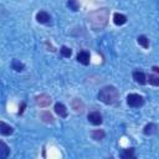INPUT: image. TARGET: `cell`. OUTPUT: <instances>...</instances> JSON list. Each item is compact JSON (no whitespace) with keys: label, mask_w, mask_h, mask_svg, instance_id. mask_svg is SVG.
Instances as JSON below:
<instances>
[{"label":"cell","mask_w":159,"mask_h":159,"mask_svg":"<svg viewBox=\"0 0 159 159\" xmlns=\"http://www.w3.org/2000/svg\"><path fill=\"white\" fill-rule=\"evenodd\" d=\"M109 19V10L106 7L97 9L88 14V22L94 31H99L106 27Z\"/></svg>","instance_id":"obj_1"},{"label":"cell","mask_w":159,"mask_h":159,"mask_svg":"<svg viewBox=\"0 0 159 159\" xmlns=\"http://www.w3.org/2000/svg\"><path fill=\"white\" fill-rule=\"evenodd\" d=\"M97 97L104 104H113V103H116L118 101L119 93H118V91H117L116 87H113V86H106V87H103V88L99 89Z\"/></svg>","instance_id":"obj_2"},{"label":"cell","mask_w":159,"mask_h":159,"mask_svg":"<svg viewBox=\"0 0 159 159\" xmlns=\"http://www.w3.org/2000/svg\"><path fill=\"white\" fill-rule=\"evenodd\" d=\"M127 103L129 107H133V108H139L144 104V98L140 96V94H137V93H130L127 96Z\"/></svg>","instance_id":"obj_3"},{"label":"cell","mask_w":159,"mask_h":159,"mask_svg":"<svg viewBox=\"0 0 159 159\" xmlns=\"http://www.w3.org/2000/svg\"><path fill=\"white\" fill-rule=\"evenodd\" d=\"M35 102L39 107H47L51 103V97L46 93H42V94H39L35 97Z\"/></svg>","instance_id":"obj_4"},{"label":"cell","mask_w":159,"mask_h":159,"mask_svg":"<svg viewBox=\"0 0 159 159\" xmlns=\"http://www.w3.org/2000/svg\"><path fill=\"white\" fill-rule=\"evenodd\" d=\"M87 118H88V120H89L93 125H99V124L102 123V114H101L99 112H97V111H93V112L88 113Z\"/></svg>","instance_id":"obj_5"},{"label":"cell","mask_w":159,"mask_h":159,"mask_svg":"<svg viewBox=\"0 0 159 159\" xmlns=\"http://www.w3.org/2000/svg\"><path fill=\"white\" fill-rule=\"evenodd\" d=\"M89 60H91L89 52H87V51L83 50V51H80V52L77 53V61H78L80 63L87 66V65H89Z\"/></svg>","instance_id":"obj_6"},{"label":"cell","mask_w":159,"mask_h":159,"mask_svg":"<svg viewBox=\"0 0 159 159\" xmlns=\"http://www.w3.org/2000/svg\"><path fill=\"white\" fill-rule=\"evenodd\" d=\"M133 80L139 84H145L147 83V76L142 71H134L133 72Z\"/></svg>","instance_id":"obj_7"},{"label":"cell","mask_w":159,"mask_h":159,"mask_svg":"<svg viewBox=\"0 0 159 159\" xmlns=\"http://www.w3.org/2000/svg\"><path fill=\"white\" fill-rule=\"evenodd\" d=\"M36 20L40 24H48L50 20H51V17H50V15L46 11H39L36 14Z\"/></svg>","instance_id":"obj_8"},{"label":"cell","mask_w":159,"mask_h":159,"mask_svg":"<svg viewBox=\"0 0 159 159\" xmlns=\"http://www.w3.org/2000/svg\"><path fill=\"white\" fill-rule=\"evenodd\" d=\"M71 107L75 112H82L84 109V103L80 98H73L71 102Z\"/></svg>","instance_id":"obj_9"},{"label":"cell","mask_w":159,"mask_h":159,"mask_svg":"<svg viewBox=\"0 0 159 159\" xmlns=\"http://www.w3.org/2000/svg\"><path fill=\"white\" fill-rule=\"evenodd\" d=\"M113 22L118 26L120 25H124L127 22V16L123 15V14H119V12H114L113 14Z\"/></svg>","instance_id":"obj_10"},{"label":"cell","mask_w":159,"mask_h":159,"mask_svg":"<svg viewBox=\"0 0 159 159\" xmlns=\"http://www.w3.org/2000/svg\"><path fill=\"white\" fill-rule=\"evenodd\" d=\"M55 112H56L60 117H62V118H66V117H67V108L65 107V104H62V103H60V102H57V103L55 104Z\"/></svg>","instance_id":"obj_11"},{"label":"cell","mask_w":159,"mask_h":159,"mask_svg":"<svg viewBox=\"0 0 159 159\" xmlns=\"http://www.w3.org/2000/svg\"><path fill=\"white\" fill-rule=\"evenodd\" d=\"M0 133L1 135H10L14 133V128L9 124H6L5 122H0Z\"/></svg>","instance_id":"obj_12"},{"label":"cell","mask_w":159,"mask_h":159,"mask_svg":"<svg viewBox=\"0 0 159 159\" xmlns=\"http://www.w3.org/2000/svg\"><path fill=\"white\" fill-rule=\"evenodd\" d=\"M157 132H158V125L154 123H148L143 129V133L145 135H152V134H155Z\"/></svg>","instance_id":"obj_13"},{"label":"cell","mask_w":159,"mask_h":159,"mask_svg":"<svg viewBox=\"0 0 159 159\" xmlns=\"http://www.w3.org/2000/svg\"><path fill=\"white\" fill-rule=\"evenodd\" d=\"M9 154H10V149H9V147H7L4 142H1V144H0V158L5 159V158L9 157Z\"/></svg>","instance_id":"obj_14"},{"label":"cell","mask_w":159,"mask_h":159,"mask_svg":"<svg viewBox=\"0 0 159 159\" xmlns=\"http://www.w3.org/2000/svg\"><path fill=\"white\" fill-rule=\"evenodd\" d=\"M40 118L45 123H53V117H52V114L50 112H42L40 114Z\"/></svg>","instance_id":"obj_15"},{"label":"cell","mask_w":159,"mask_h":159,"mask_svg":"<svg viewBox=\"0 0 159 159\" xmlns=\"http://www.w3.org/2000/svg\"><path fill=\"white\" fill-rule=\"evenodd\" d=\"M104 135H106V133L102 129H96V130L92 132V138L94 140H102L104 138Z\"/></svg>","instance_id":"obj_16"},{"label":"cell","mask_w":159,"mask_h":159,"mask_svg":"<svg viewBox=\"0 0 159 159\" xmlns=\"http://www.w3.org/2000/svg\"><path fill=\"white\" fill-rule=\"evenodd\" d=\"M137 41H138V43H139L142 47H144V48H148V47H149V40H148L147 36L140 35V36H138Z\"/></svg>","instance_id":"obj_17"},{"label":"cell","mask_w":159,"mask_h":159,"mask_svg":"<svg viewBox=\"0 0 159 159\" xmlns=\"http://www.w3.org/2000/svg\"><path fill=\"white\" fill-rule=\"evenodd\" d=\"M120 157L123 159H129V158H134V148H128V149H124L120 154Z\"/></svg>","instance_id":"obj_18"},{"label":"cell","mask_w":159,"mask_h":159,"mask_svg":"<svg viewBox=\"0 0 159 159\" xmlns=\"http://www.w3.org/2000/svg\"><path fill=\"white\" fill-rule=\"evenodd\" d=\"M147 80H148V82H149L150 84H153V86H159V76H157V75H149Z\"/></svg>","instance_id":"obj_19"},{"label":"cell","mask_w":159,"mask_h":159,"mask_svg":"<svg viewBox=\"0 0 159 159\" xmlns=\"http://www.w3.org/2000/svg\"><path fill=\"white\" fill-rule=\"evenodd\" d=\"M11 66H12V68H14L15 71H17V72L22 71V70H24V67H25V66H24V63H21V62H20V61H17V60H14Z\"/></svg>","instance_id":"obj_20"},{"label":"cell","mask_w":159,"mask_h":159,"mask_svg":"<svg viewBox=\"0 0 159 159\" xmlns=\"http://www.w3.org/2000/svg\"><path fill=\"white\" fill-rule=\"evenodd\" d=\"M67 6H68L72 11H77V10H78V7H80V5H78L77 0H68V1H67Z\"/></svg>","instance_id":"obj_21"},{"label":"cell","mask_w":159,"mask_h":159,"mask_svg":"<svg viewBox=\"0 0 159 159\" xmlns=\"http://www.w3.org/2000/svg\"><path fill=\"white\" fill-rule=\"evenodd\" d=\"M61 53H62L63 57H70V56L72 55V51H71V48H68L67 46H62V47H61Z\"/></svg>","instance_id":"obj_22"},{"label":"cell","mask_w":159,"mask_h":159,"mask_svg":"<svg viewBox=\"0 0 159 159\" xmlns=\"http://www.w3.org/2000/svg\"><path fill=\"white\" fill-rule=\"evenodd\" d=\"M25 107H26V103H25V102H22V103H21V107H20V109H19V114H22V113H24Z\"/></svg>","instance_id":"obj_23"},{"label":"cell","mask_w":159,"mask_h":159,"mask_svg":"<svg viewBox=\"0 0 159 159\" xmlns=\"http://www.w3.org/2000/svg\"><path fill=\"white\" fill-rule=\"evenodd\" d=\"M152 70H153L155 73H159V67H157V66H153V67H152Z\"/></svg>","instance_id":"obj_24"}]
</instances>
